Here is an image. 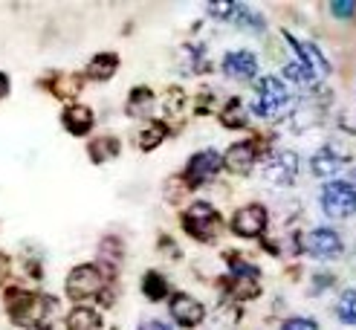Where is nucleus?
Instances as JSON below:
<instances>
[{
  "label": "nucleus",
  "mask_w": 356,
  "mask_h": 330,
  "mask_svg": "<svg viewBox=\"0 0 356 330\" xmlns=\"http://www.w3.org/2000/svg\"><path fill=\"white\" fill-rule=\"evenodd\" d=\"M6 310H9V316L17 327H38L49 316L52 299L12 287V290H6Z\"/></svg>",
  "instance_id": "obj_1"
},
{
  "label": "nucleus",
  "mask_w": 356,
  "mask_h": 330,
  "mask_svg": "<svg viewBox=\"0 0 356 330\" xmlns=\"http://www.w3.org/2000/svg\"><path fill=\"white\" fill-rule=\"evenodd\" d=\"M183 226H186V232L191 238H197V240H215L220 235V229H223V220H220L215 206H209V203H191L186 212H183Z\"/></svg>",
  "instance_id": "obj_2"
},
{
  "label": "nucleus",
  "mask_w": 356,
  "mask_h": 330,
  "mask_svg": "<svg viewBox=\"0 0 356 330\" xmlns=\"http://www.w3.org/2000/svg\"><path fill=\"white\" fill-rule=\"evenodd\" d=\"M322 208L327 217H350L356 212V188L353 183H345V180H333L322 188Z\"/></svg>",
  "instance_id": "obj_3"
},
{
  "label": "nucleus",
  "mask_w": 356,
  "mask_h": 330,
  "mask_svg": "<svg viewBox=\"0 0 356 330\" xmlns=\"http://www.w3.org/2000/svg\"><path fill=\"white\" fill-rule=\"evenodd\" d=\"M104 272L93 264H81L76 267L73 272L67 275V295L73 302H84V299H90V295H99L104 290Z\"/></svg>",
  "instance_id": "obj_4"
},
{
  "label": "nucleus",
  "mask_w": 356,
  "mask_h": 330,
  "mask_svg": "<svg viewBox=\"0 0 356 330\" xmlns=\"http://www.w3.org/2000/svg\"><path fill=\"white\" fill-rule=\"evenodd\" d=\"M287 99H290V93H287V87H284V81L278 76H264L258 81V99L252 104V110L258 116L270 119L284 108V104H287Z\"/></svg>",
  "instance_id": "obj_5"
},
{
  "label": "nucleus",
  "mask_w": 356,
  "mask_h": 330,
  "mask_svg": "<svg viewBox=\"0 0 356 330\" xmlns=\"http://www.w3.org/2000/svg\"><path fill=\"white\" fill-rule=\"evenodd\" d=\"M223 160H220V154L218 151H200V154H194L188 165H186V174H183V180L188 188H197L203 183H209L215 174L220 171Z\"/></svg>",
  "instance_id": "obj_6"
},
{
  "label": "nucleus",
  "mask_w": 356,
  "mask_h": 330,
  "mask_svg": "<svg viewBox=\"0 0 356 330\" xmlns=\"http://www.w3.org/2000/svg\"><path fill=\"white\" fill-rule=\"evenodd\" d=\"M264 229H266V208L258 203L238 208V215L232 217V232L241 238H258Z\"/></svg>",
  "instance_id": "obj_7"
},
{
  "label": "nucleus",
  "mask_w": 356,
  "mask_h": 330,
  "mask_svg": "<svg viewBox=\"0 0 356 330\" xmlns=\"http://www.w3.org/2000/svg\"><path fill=\"white\" fill-rule=\"evenodd\" d=\"M296 174H298V156L293 151H281L278 156H273V163H266L264 180L273 185H293Z\"/></svg>",
  "instance_id": "obj_8"
},
{
  "label": "nucleus",
  "mask_w": 356,
  "mask_h": 330,
  "mask_svg": "<svg viewBox=\"0 0 356 330\" xmlns=\"http://www.w3.org/2000/svg\"><path fill=\"white\" fill-rule=\"evenodd\" d=\"M206 316V307L197 302V299H191V295L186 292H177L174 299H171V319L177 324H183V327H197Z\"/></svg>",
  "instance_id": "obj_9"
},
{
  "label": "nucleus",
  "mask_w": 356,
  "mask_h": 330,
  "mask_svg": "<svg viewBox=\"0 0 356 330\" xmlns=\"http://www.w3.org/2000/svg\"><path fill=\"white\" fill-rule=\"evenodd\" d=\"M307 249L316 255V258H339L342 255V238L336 235V229H327V226H318V229L310 232V240H307Z\"/></svg>",
  "instance_id": "obj_10"
},
{
  "label": "nucleus",
  "mask_w": 356,
  "mask_h": 330,
  "mask_svg": "<svg viewBox=\"0 0 356 330\" xmlns=\"http://www.w3.org/2000/svg\"><path fill=\"white\" fill-rule=\"evenodd\" d=\"M220 160H223V165L232 174H246L249 168L255 165V160H258V145L249 142V139H246V142H235L232 148L220 156Z\"/></svg>",
  "instance_id": "obj_11"
},
{
  "label": "nucleus",
  "mask_w": 356,
  "mask_h": 330,
  "mask_svg": "<svg viewBox=\"0 0 356 330\" xmlns=\"http://www.w3.org/2000/svg\"><path fill=\"white\" fill-rule=\"evenodd\" d=\"M284 38H287L290 44H293V49H296V56H298V64L301 67H307L310 73H316V76H327L330 73V64H327V58L318 52L313 44H305V41H296L290 32H284Z\"/></svg>",
  "instance_id": "obj_12"
},
{
  "label": "nucleus",
  "mask_w": 356,
  "mask_h": 330,
  "mask_svg": "<svg viewBox=\"0 0 356 330\" xmlns=\"http://www.w3.org/2000/svg\"><path fill=\"white\" fill-rule=\"evenodd\" d=\"M223 73L232 79H252L258 73V58L252 52L238 49V52H226L223 56Z\"/></svg>",
  "instance_id": "obj_13"
},
{
  "label": "nucleus",
  "mask_w": 356,
  "mask_h": 330,
  "mask_svg": "<svg viewBox=\"0 0 356 330\" xmlns=\"http://www.w3.org/2000/svg\"><path fill=\"white\" fill-rule=\"evenodd\" d=\"M61 125L73 136L90 133V128H93V110L84 108V104H70V108L61 113Z\"/></svg>",
  "instance_id": "obj_14"
},
{
  "label": "nucleus",
  "mask_w": 356,
  "mask_h": 330,
  "mask_svg": "<svg viewBox=\"0 0 356 330\" xmlns=\"http://www.w3.org/2000/svg\"><path fill=\"white\" fill-rule=\"evenodd\" d=\"M116 69H119L116 52H99V56H93L90 64H87V76L93 81H108V79H113Z\"/></svg>",
  "instance_id": "obj_15"
},
{
  "label": "nucleus",
  "mask_w": 356,
  "mask_h": 330,
  "mask_svg": "<svg viewBox=\"0 0 356 330\" xmlns=\"http://www.w3.org/2000/svg\"><path fill=\"white\" fill-rule=\"evenodd\" d=\"M81 87H84V76H79V73H56V76H52V81H49L52 96H58V99L79 96Z\"/></svg>",
  "instance_id": "obj_16"
},
{
  "label": "nucleus",
  "mask_w": 356,
  "mask_h": 330,
  "mask_svg": "<svg viewBox=\"0 0 356 330\" xmlns=\"http://www.w3.org/2000/svg\"><path fill=\"white\" fill-rule=\"evenodd\" d=\"M345 165V160L339 154H336L333 148H322V151H316V156L310 160V168L316 177H330V174H336Z\"/></svg>",
  "instance_id": "obj_17"
},
{
  "label": "nucleus",
  "mask_w": 356,
  "mask_h": 330,
  "mask_svg": "<svg viewBox=\"0 0 356 330\" xmlns=\"http://www.w3.org/2000/svg\"><path fill=\"white\" fill-rule=\"evenodd\" d=\"M119 148H122V145H119L116 136H99V139H93V142L87 145V154H90V160H93L96 165H102V163L116 160Z\"/></svg>",
  "instance_id": "obj_18"
},
{
  "label": "nucleus",
  "mask_w": 356,
  "mask_h": 330,
  "mask_svg": "<svg viewBox=\"0 0 356 330\" xmlns=\"http://www.w3.org/2000/svg\"><path fill=\"white\" fill-rule=\"evenodd\" d=\"M151 110H154V93L148 87H134L128 96V104H124V113L139 119V116H151Z\"/></svg>",
  "instance_id": "obj_19"
},
{
  "label": "nucleus",
  "mask_w": 356,
  "mask_h": 330,
  "mask_svg": "<svg viewBox=\"0 0 356 330\" xmlns=\"http://www.w3.org/2000/svg\"><path fill=\"white\" fill-rule=\"evenodd\" d=\"M165 136H168V125H165V122H159V119H154V122H148V125L142 128L136 145H139L142 151H154Z\"/></svg>",
  "instance_id": "obj_20"
},
{
  "label": "nucleus",
  "mask_w": 356,
  "mask_h": 330,
  "mask_svg": "<svg viewBox=\"0 0 356 330\" xmlns=\"http://www.w3.org/2000/svg\"><path fill=\"white\" fill-rule=\"evenodd\" d=\"M99 324H102L99 313L90 307H76L67 316V330H99Z\"/></svg>",
  "instance_id": "obj_21"
},
{
  "label": "nucleus",
  "mask_w": 356,
  "mask_h": 330,
  "mask_svg": "<svg viewBox=\"0 0 356 330\" xmlns=\"http://www.w3.org/2000/svg\"><path fill=\"white\" fill-rule=\"evenodd\" d=\"M220 122H223L226 128H232V131L246 128V125H249V116H246V110H243V101H241V99L229 101L226 108L220 110Z\"/></svg>",
  "instance_id": "obj_22"
},
{
  "label": "nucleus",
  "mask_w": 356,
  "mask_h": 330,
  "mask_svg": "<svg viewBox=\"0 0 356 330\" xmlns=\"http://www.w3.org/2000/svg\"><path fill=\"white\" fill-rule=\"evenodd\" d=\"M142 292H145V299H151V302H163L168 295V281L159 272H145V278H142Z\"/></svg>",
  "instance_id": "obj_23"
},
{
  "label": "nucleus",
  "mask_w": 356,
  "mask_h": 330,
  "mask_svg": "<svg viewBox=\"0 0 356 330\" xmlns=\"http://www.w3.org/2000/svg\"><path fill=\"white\" fill-rule=\"evenodd\" d=\"M229 21H235L238 26H243V29H252V32H264V17L261 15H255L249 6H241V3H235V12H232V17Z\"/></svg>",
  "instance_id": "obj_24"
},
{
  "label": "nucleus",
  "mask_w": 356,
  "mask_h": 330,
  "mask_svg": "<svg viewBox=\"0 0 356 330\" xmlns=\"http://www.w3.org/2000/svg\"><path fill=\"white\" fill-rule=\"evenodd\" d=\"M336 313H339V319L345 324H356V287L342 292V302H339V310Z\"/></svg>",
  "instance_id": "obj_25"
},
{
  "label": "nucleus",
  "mask_w": 356,
  "mask_h": 330,
  "mask_svg": "<svg viewBox=\"0 0 356 330\" xmlns=\"http://www.w3.org/2000/svg\"><path fill=\"white\" fill-rule=\"evenodd\" d=\"M284 76H287V79H293V81H298V84H307L313 73H310L307 67H301L298 61H293V64H287V67H284Z\"/></svg>",
  "instance_id": "obj_26"
},
{
  "label": "nucleus",
  "mask_w": 356,
  "mask_h": 330,
  "mask_svg": "<svg viewBox=\"0 0 356 330\" xmlns=\"http://www.w3.org/2000/svg\"><path fill=\"white\" fill-rule=\"evenodd\" d=\"M330 12L345 21V17H350V15L356 12V3H353V0H333V3H330Z\"/></svg>",
  "instance_id": "obj_27"
},
{
  "label": "nucleus",
  "mask_w": 356,
  "mask_h": 330,
  "mask_svg": "<svg viewBox=\"0 0 356 330\" xmlns=\"http://www.w3.org/2000/svg\"><path fill=\"white\" fill-rule=\"evenodd\" d=\"M183 101H186V96H183V90H168V99H165V110L168 113H180L183 110Z\"/></svg>",
  "instance_id": "obj_28"
},
{
  "label": "nucleus",
  "mask_w": 356,
  "mask_h": 330,
  "mask_svg": "<svg viewBox=\"0 0 356 330\" xmlns=\"http://www.w3.org/2000/svg\"><path fill=\"white\" fill-rule=\"evenodd\" d=\"M281 330H318V324L313 319H287Z\"/></svg>",
  "instance_id": "obj_29"
},
{
  "label": "nucleus",
  "mask_w": 356,
  "mask_h": 330,
  "mask_svg": "<svg viewBox=\"0 0 356 330\" xmlns=\"http://www.w3.org/2000/svg\"><path fill=\"white\" fill-rule=\"evenodd\" d=\"M209 12L218 15V17H226V21H229V17H232V12H235V3H211Z\"/></svg>",
  "instance_id": "obj_30"
},
{
  "label": "nucleus",
  "mask_w": 356,
  "mask_h": 330,
  "mask_svg": "<svg viewBox=\"0 0 356 330\" xmlns=\"http://www.w3.org/2000/svg\"><path fill=\"white\" fill-rule=\"evenodd\" d=\"M9 275H12V258L6 252H0V284H3Z\"/></svg>",
  "instance_id": "obj_31"
},
{
  "label": "nucleus",
  "mask_w": 356,
  "mask_h": 330,
  "mask_svg": "<svg viewBox=\"0 0 356 330\" xmlns=\"http://www.w3.org/2000/svg\"><path fill=\"white\" fill-rule=\"evenodd\" d=\"M139 330H171V324H165V322H156V319H151V322H142V324H139Z\"/></svg>",
  "instance_id": "obj_32"
},
{
  "label": "nucleus",
  "mask_w": 356,
  "mask_h": 330,
  "mask_svg": "<svg viewBox=\"0 0 356 330\" xmlns=\"http://www.w3.org/2000/svg\"><path fill=\"white\" fill-rule=\"evenodd\" d=\"M9 87H12L9 76H6V73H0V99H6V96H9Z\"/></svg>",
  "instance_id": "obj_33"
}]
</instances>
